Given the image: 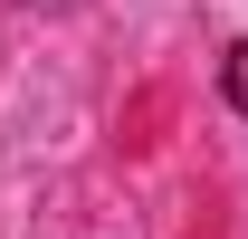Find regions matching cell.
Listing matches in <instances>:
<instances>
[{"instance_id": "1", "label": "cell", "mask_w": 248, "mask_h": 239, "mask_svg": "<svg viewBox=\"0 0 248 239\" xmlns=\"http://www.w3.org/2000/svg\"><path fill=\"white\" fill-rule=\"evenodd\" d=\"M219 96H229V105H239V115H248V38H239V48H229V58H219Z\"/></svg>"}]
</instances>
